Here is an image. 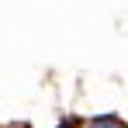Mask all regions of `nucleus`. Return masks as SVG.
Listing matches in <instances>:
<instances>
[{
    "instance_id": "obj_1",
    "label": "nucleus",
    "mask_w": 128,
    "mask_h": 128,
    "mask_svg": "<svg viewBox=\"0 0 128 128\" xmlns=\"http://www.w3.org/2000/svg\"><path fill=\"white\" fill-rule=\"evenodd\" d=\"M86 128H125V121L118 114H97V118H90Z\"/></svg>"
}]
</instances>
